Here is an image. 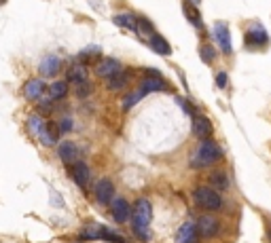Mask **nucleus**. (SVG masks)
Returning a JSON list of instances; mask_svg holds the SVG:
<instances>
[{"mask_svg": "<svg viewBox=\"0 0 271 243\" xmlns=\"http://www.w3.org/2000/svg\"><path fill=\"white\" fill-rule=\"evenodd\" d=\"M153 220V205L148 199H140L134 207V233H138V237L140 239L146 241L148 239V224H151Z\"/></svg>", "mask_w": 271, "mask_h": 243, "instance_id": "nucleus-1", "label": "nucleus"}, {"mask_svg": "<svg viewBox=\"0 0 271 243\" xmlns=\"http://www.w3.org/2000/svg\"><path fill=\"white\" fill-rule=\"evenodd\" d=\"M221 154H223L221 146L207 137V140H204L199 144V148H197V152L193 154L191 163H193V167H207V165L216 163V161L221 159Z\"/></svg>", "mask_w": 271, "mask_h": 243, "instance_id": "nucleus-2", "label": "nucleus"}, {"mask_svg": "<svg viewBox=\"0 0 271 243\" xmlns=\"http://www.w3.org/2000/svg\"><path fill=\"white\" fill-rule=\"evenodd\" d=\"M193 199L199 207H204V210H207V212H214V210H221L223 207L221 195L210 186H197L193 190Z\"/></svg>", "mask_w": 271, "mask_h": 243, "instance_id": "nucleus-3", "label": "nucleus"}, {"mask_svg": "<svg viewBox=\"0 0 271 243\" xmlns=\"http://www.w3.org/2000/svg\"><path fill=\"white\" fill-rule=\"evenodd\" d=\"M96 199H97V203H102V205H108L114 199V186L111 180L104 178V180L96 184Z\"/></svg>", "mask_w": 271, "mask_h": 243, "instance_id": "nucleus-4", "label": "nucleus"}, {"mask_svg": "<svg viewBox=\"0 0 271 243\" xmlns=\"http://www.w3.org/2000/svg\"><path fill=\"white\" fill-rule=\"evenodd\" d=\"M111 210H112V218L117 220V222L121 224V222H125L129 216H131V210H129V203L125 199H112L111 201Z\"/></svg>", "mask_w": 271, "mask_h": 243, "instance_id": "nucleus-5", "label": "nucleus"}, {"mask_svg": "<svg viewBox=\"0 0 271 243\" xmlns=\"http://www.w3.org/2000/svg\"><path fill=\"white\" fill-rule=\"evenodd\" d=\"M214 36H216V43L221 45L223 53H231L233 47H231V34H229V28L224 24H216L214 26Z\"/></svg>", "mask_w": 271, "mask_h": 243, "instance_id": "nucleus-6", "label": "nucleus"}, {"mask_svg": "<svg viewBox=\"0 0 271 243\" xmlns=\"http://www.w3.org/2000/svg\"><path fill=\"white\" fill-rule=\"evenodd\" d=\"M96 72H97V76H102V78H111L114 74L121 72V63L117 60H112V57H108V60H102L97 63Z\"/></svg>", "mask_w": 271, "mask_h": 243, "instance_id": "nucleus-7", "label": "nucleus"}, {"mask_svg": "<svg viewBox=\"0 0 271 243\" xmlns=\"http://www.w3.org/2000/svg\"><path fill=\"white\" fill-rule=\"evenodd\" d=\"M197 233L204 237H214L218 233V220L214 216H201L197 220Z\"/></svg>", "mask_w": 271, "mask_h": 243, "instance_id": "nucleus-8", "label": "nucleus"}, {"mask_svg": "<svg viewBox=\"0 0 271 243\" xmlns=\"http://www.w3.org/2000/svg\"><path fill=\"white\" fill-rule=\"evenodd\" d=\"M212 131H214V127H212L210 119L206 117H195L193 119V134L199 137V140H207V137L212 136Z\"/></svg>", "mask_w": 271, "mask_h": 243, "instance_id": "nucleus-9", "label": "nucleus"}, {"mask_svg": "<svg viewBox=\"0 0 271 243\" xmlns=\"http://www.w3.org/2000/svg\"><path fill=\"white\" fill-rule=\"evenodd\" d=\"M38 68H40V74H43V76H55L62 68V60L57 55H47V57H43Z\"/></svg>", "mask_w": 271, "mask_h": 243, "instance_id": "nucleus-10", "label": "nucleus"}, {"mask_svg": "<svg viewBox=\"0 0 271 243\" xmlns=\"http://www.w3.org/2000/svg\"><path fill=\"white\" fill-rule=\"evenodd\" d=\"M197 224L193 222H187L182 224L180 230H178L176 235V243H197Z\"/></svg>", "mask_w": 271, "mask_h": 243, "instance_id": "nucleus-11", "label": "nucleus"}, {"mask_svg": "<svg viewBox=\"0 0 271 243\" xmlns=\"http://www.w3.org/2000/svg\"><path fill=\"white\" fill-rule=\"evenodd\" d=\"M57 154H60V159L64 161V163H77V157H79V148L77 144L72 142H62L60 148H57Z\"/></svg>", "mask_w": 271, "mask_h": 243, "instance_id": "nucleus-12", "label": "nucleus"}, {"mask_svg": "<svg viewBox=\"0 0 271 243\" xmlns=\"http://www.w3.org/2000/svg\"><path fill=\"white\" fill-rule=\"evenodd\" d=\"M43 93H45V80L43 78H32V80H28L24 87V95L28 100H38V97H43Z\"/></svg>", "mask_w": 271, "mask_h": 243, "instance_id": "nucleus-13", "label": "nucleus"}, {"mask_svg": "<svg viewBox=\"0 0 271 243\" xmlns=\"http://www.w3.org/2000/svg\"><path fill=\"white\" fill-rule=\"evenodd\" d=\"M72 178H74V182L79 184V186H87L89 184V178H91V173H89V167L83 163V161H77V163L72 165Z\"/></svg>", "mask_w": 271, "mask_h": 243, "instance_id": "nucleus-14", "label": "nucleus"}, {"mask_svg": "<svg viewBox=\"0 0 271 243\" xmlns=\"http://www.w3.org/2000/svg\"><path fill=\"white\" fill-rule=\"evenodd\" d=\"M87 76H89V72H87V66H85V63H72V66L68 68V74H66V78L74 85L85 83Z\"/></svg>", "mask_w": 271, "mask_h": 243, "instance_id": "nucleus-15", "label": "nucleus"}, {"mask_svg": "<svg viewBox=\"0 0 271 243\" xmlns=\"http://www.w3.org/2000/svg\"><path fill=\"white\" fill-rule=\"evenodd\" d=\"M112 21L117 26L125 28V30H129V32H138V19L131 13H119V15L112 17Z\"/></svg>", "mask_w": 271, "mask_h": 243, "instance_id": "nucleus-16", "label": "nucleus"}, {"mask_svg": "<svg viewBox=\"0 0 271 243\" xmlns=\"http://www.w3.org/2000/svg\"><path fill=\"white\" fill-rule=\"evenodd\" d=\"M151 49L155 51V53H159V55H170L172 53L170 43L163 36H161V34H157V32L151 36Z\"/></svg>", "mask_w": 271, "mask_h": 243, "instance_id": "nucleus-17", "label": "nucleus"}, {"mask_svg": "<svg viewBox=\"0 0 271 243\" xmlns=\"http://www.w3.org/2000/svg\"><path fill=\"white\" fill-rule=\"evenodd\" d=\"M168 85L161 76H148L146 80H142V91L144 93H151V91H165Z\"/></svg>", "mask_w": 271, "mask_h": 243, "instance_id": "nucleus-18", "label": "nucleus"}, {"mask_svg": "<svg viewBox=\"0 0 271 243\" xmlns=\"http://www.w3.org/2000/svg\"><path fill=\"white\" fill-rule=\"evenodd\" d=\"M267 40H269V36H267V32H265L261 26H252L250 28V32H248V43L250 45H265Z\"/></svg>", "mask_w": 271, "mask_h": 243, "instance_id": "nucleus-19", "label": "nucleus"}, {"mask_svg": "<svg viewBox=\"0 0 271 243\" xmlns=\"http://www.w3.org/2000/svg\"><path fill=\"white\" fill-rule=\"evenodd\" d=\"M104 230H106V227H100V224H87V227L80 230V237H83V239H104Z\"/></svg>", "mask_w": 271, "mask_h": 243, "instance_id": "nucleus-20", "label": "nucleus"}, {"mask_svg": "<svg viewBox=\"0 0 271 243\" xmlns=\"http://www.w3.org/2000/svg\"><path fill=\"white\" fill-rule=\"evenodd\" d=\"M68 93V83L66 80H55V83H51L49 87V97L51 100H62V97H66Z\"/></svg>", "mask_w": 271, "mask_h": 243, "instance_id": "nucleus-21", "label": "nucleus"}, {"mask_svg": "<svg viewBox=\"0 0 271 243\" xmlns=\"http://www.w3.org/2000/svg\"><path fill=\"white\" fill-rule=\"evenodd\" d=\"M125 83H128V74H114V76L108 78V89L111 91H119V89H123Z\"/></svg>", "mask_w": 271, "mask_h": 243, "instance_id": "nucleus-22", "label": "nucleus"}, {"mask_svg": "<svg viewBox=\"0 0 271 243\" xmlns=\"http://www.w3.org/2000/svg\"><path fill=\"white\" fill-rule=\"evenodd\" d=\"M184 15H187V19L191 21V24H195V26L201 24V17H199V13H197V9H195V4L184 2Z\"/></svg>", "mask_w": 271, "mask_h": 243, "instance_id": "nucleus-23", "label": "nucleus"}, {"mask_svg": "<svg viewBox=\"0 0 271 243\" xmlns=\"http://www.w3.org/2000/svg\"><path fill=\"white\" fill-rule=\"evenodd\" d=\"M207 180H210L212 184H214L216 188H227V186H229V184H227V176H224L223 171H212Z\"/></svg>", "mask_w": 271, "mask_h": 243, "instance_id": "nucleus-24", "label": "nucleus"}, {"mask_svg": "<svg viewBox=\"0 0 271 243\" xmlns=\"http://www.w3.org/2000/svg\"><path fill=\"white\" fill-rule=\"evenodd\" d=\"M138 32H140V34H148V36H153V34H155V26L146 19V17H138Z\"/></svg>", "mask_w": 271, "mask_h": 243, "instance_id": "nucleus-25", "label": "nucleus"}, {"mask_svg": "<svg viewBox=\"0 0 271 243\" xmlns=\"http://www.w3.org/2000/svg\"><path fill=\"white\" fill-rule=\"evenodd\" d=\"M80 57H83L85 61H87V60H94V57H100V47H96V45H91L89 49L80 51Z\"/></svg>", "mask_w": 271, "mask_h": 243, "instance_id": "nucleus-26", "label": "nucleus"}, {"mask_svg": "<svg viewBox=\"0 0 271 243\" xmlns=\"http://www.w3.org/2000/svg\"><path fill=\"white\" fill-rule=\"evenodd\" d=\"M142 95H144V91H142V89H140V91H136V93H129L123 106H125V108H131V106H134V104H138V102L142 100Z\"/></svg>", "mask_w": 271, "mask_h": 243, "instance_id": "nucleus-27", "label": "nucleus"}, {"mask_svg": "<svg viewBox=\"0 0 271 243\" xmlns=\"http://www.w3.org/2000/svg\"><path fill=\"white\" fill-rule=\"evenodd\" d=\"M199 53H201V57H204V61H207V63H210L212 60H214V49H212V47H207V45H204V47H201Z\"/></svg>", "mask_w": 271, "mask_h": 243, "instance_id": "nucleus-28", "label": "nucleus"}, {"mask_svg": "<svg viewBox=\"0 0 271 243\" xmlns=\"http://www.w3.org/2000/svg\"><path fill=\"white\" fill-rule=\"evenodd\" d=\"M216 87H218V89H224V87H227V74H224V72L216 74Z\"/></svg>", "mask_w": 271, "mask_h": 243, "instance_id": "nucleus-29", "label": "nucleus"}, {"mask_svg": "<svg viewBox=\"0 0 271 243\" xmlns=\"http://www.w3.org/2000/svg\"><path fill=\"white\" fill-rule=\"evenodd\" d=\"M178 104H180V106H182V110H184V112L193 114V117H195V114H197V112H195V108H193V106H191V104H189V102H184L182 97H178Z\"/></svg>", "mask_w": 271, "mask_h": 243, "instance_id": "nucleus-30", "label": "nucleus"}, {"mask_svg": "<svg viewBox=\"0 0 271 243\" xmlns=\"http://www.w3.org/2000/svg\"><path fill=\"white\" fill-rule=\"evenodd\" d=\"M72 129V121L70 119H62V123H60V131H62V134H68V131H70Z\"/></svg>", "mask_w": 271, "mask_h": 243, "instance_id": "nucleus-31", "label": "nucleus"}, {"mask_svg": "<svg viewBox=\"0 0 271 243\" xmlns=\"http://www.w3.org/2000/svg\"><path fill=\"white\" fill-rule=\"evenodd\" d=\"M77 93H79L80 97L89 93V85H87V80H85V83H79V89H77Z\"/></svg>", "mask_w": 271, "mask_h": 243, "instance_id": "nucleus-32", "label": "nucleus"}, {"mask_svg": "<svg viewBox=\"0 0 271 243\" xmlns=\"http://www.w3.org/2000/svg\"><path fill=\"white\" fill-rule=\"evenodd\" d=\"M189 2H191V4H195V7H197V4L201 2V0H189Z\"/></svg>", "mask_w": 271, "mask_h": 243, "instance_id": "nucleus-33", "label": "nucleus"}, {"mask_svg": "<svg viewBox=\"0 0 271 243\" xmlns=\"http://www.w3.org/2000/svg\"><path fill=\"white\" fill-rule=\"evenodd\" d=\"M269 241H271V233H269Z\"/></svg>", "mask_w": 271, "mask_h": 243, "instance_id": "nucleus-34", "label": "nucleus"}, {"mask_svg": "<svg viewBox=\"0 0 271 243\" xmlns=\"http://www.w3.org/2000/svg\"><path fill=\"white\" fill-rule=\"evenodd\" d=\"M2 2H4V0H0V4H2Z\"/></svg>", "mask_w": 271, "mask_h": 243, "instance_id": "nucleus-35", "label": "nucleus"}]
</instances>
